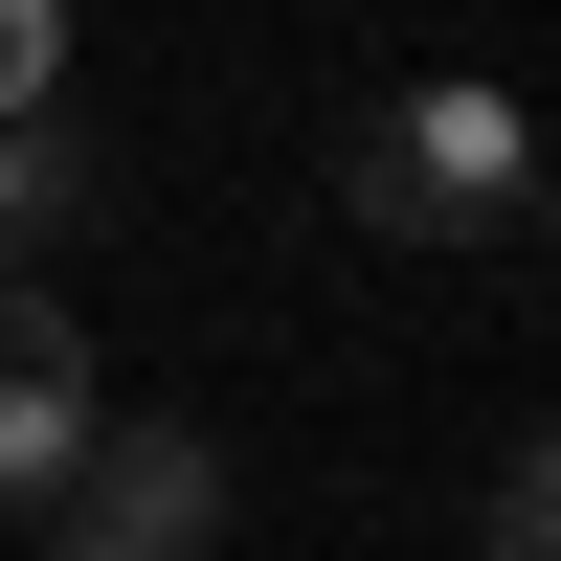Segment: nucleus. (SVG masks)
Segmentation results:
<instances>
[{
    "instance_id": "1",
    "label": "nucleus",
    "mask_w": 561,
    "mask_h": 561,
    "mask_svg": "<svg viewBox=\"0 0 561 561\" xmlns=\"http://www.w3.org/2000/svg\"><path fill=\"white\" fill-rule=\"evenodd\" d=\"M517 180H539V135H517V90H382V113L337 135V203L382 225V248H472V225H517Z\"/></svg>"
},
{
    "instance_id": "2",
    "label": "nucleus",
    "mask_w": 561,
    "mask_h": 561,
    "mask_svg": "<svg viewBox=\"0 0 561 561\" xmlns=\"http://www.w3.org/2000/svg\"><path fill=\"white\" fill-rule=\"evenodd\" d=\"M68 561H225V449L203 427H90V472L45 494Z\"/></svg>"
},
{
    "instance_id": "3",
    "label": "nucleus",
    "mask_w": 561,
    "mask_h": 561,
    "mask_svg": "<svg viewBox=\"0 0 561 561\" xmlns=\"http://www.w3.org/2000/svg\"><path fill=\"white\" fill-rule=\"evenodd\" d=\"M90 203H113V158H90V135H45V113H0V293H23Z\"/></svg>"
},
{
    "instance_id": "4",
    "label": "nucleus",
    "mask_w": 561,
    "mask_h": 561,
    "mask_svg": "<svg viewBox=\"0 0 561 561\" xmlns=\"http://www.w3.org/2000/svg\"><path fill=\"white\" fill-rule=\"evenodd\" d=\"M472 561H561V427L494 449V494H472Z\"/></svg>"
},
{
    "instance_id": "5",
    "label": "nucleus",
    "mask_w": 561,
    "mask_h": 561,
    "mask_svg": "<svg viewBox=\"0 0 561 561\" xmlns=\"http://www.w3.org/2000/svg\"><path fill=\"white\" fill-rule=\"evenodd\" d=\"M68 90V0H0V113H45Z\"/></svg>"
}]
</instances>
